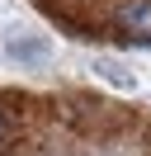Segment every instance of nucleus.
<instances>
[{
  "mask_svg": "<svg viewBox=\"0 0 151 156\" xmlns=\"http://www.w3.org/2000/svg\"><path fill=\"white\" fill-rule=\"evenodd\" d=\"M113 24H118V33H128L132 43H151V0H123Z\"/></svg>",
  "mask_w": 151,
  "mask_h": 156,
  "instance_id": "1",
  "label": "nucleus"
},
{
  "mask_svg": "<svg viewBox=\"0 0 151 156\" xmlns=\"http://www.w3.org/2000/svg\"><path fill=\"white\" fill-rule=\"evenodd\" d=\"M9 133V118H5V109H0V137H5Z\"/></svg>",
  "mask_w": 151,
  "mask_h": 156,
  "instance_id": "4",
  "label": "nucleus"
},
{
  "mask_svg": "<svg viewBox=\"0 0 151 156\" xmlns=\"http://www.w3.org/2000/svg\"><path fill=\"white\" fill-rule=\"evenodd\" d=\"M94 71H99L104 80H113V85H123V90H132V76H128V71H118V66H113V62H99V66H94Z\"/></svg>",
  "mask_w": 151,
  "mask_h": 156,
  "instance_id": "3",
  "label": "nucleus"
},
{
  "mask_svg": "<svg viewBox=\"0 0 151 156\" xmlns=\"http://www.w3.org/2000/svg\"><path fill=\"white\" fill-rule=\"evenodd\" d=\"M9 57H19V62H38V57H47V43H9Z\"/></svg>",
  "mask_w": 151,
  "mask_h": 156,
  "instance_id": "2",
  "label": "nucleus"
}]
</instances>
